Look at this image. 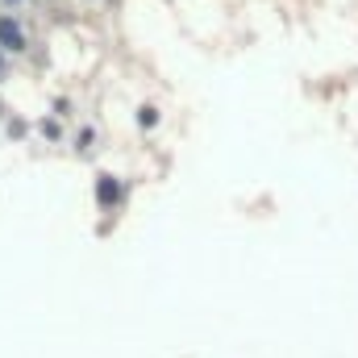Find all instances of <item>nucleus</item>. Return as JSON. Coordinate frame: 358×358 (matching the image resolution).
<instances>
[{
	"instance_id": "obj_1",
	"label": "nucleus",
	"mask_w": 358,
	"mask_h": 358,
	"mask_svg": "<svg viewBox=\"0 0 358 358\" xmlns=\"http://www.w3.org/2000/svg\"><path fill=\"white\" fill-rule=\"evenodd\" d=\"M0 42H4V46H13V50H21V29H17V21L0 17Z\"/></svg>"
},
{
	"instance_id": "obj_2",
	"label": "nucleus",
	"mask_w": 358,
	"mask_h": 358,
	"mask_svg": "<svg viewBox=\"0 0 358 358\" xmlns=\"http://www.w3.org/2000/svg\"><path fill=\"white\" fill-rule=\"evenodd\" d=\"M100 200H117V183L104 179V183H100Z\"/></svg>"
}]
</instances>
